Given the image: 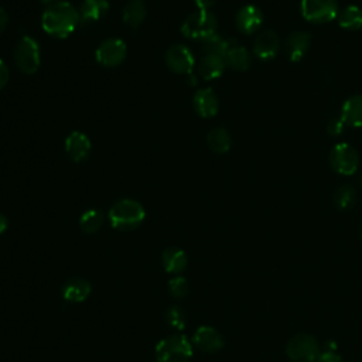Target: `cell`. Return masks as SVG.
I'll use <instances>...</instances> for the list:
<instances>
[{
  "label": "cell",
  "mask_w": 362,
  "mask_h": 362,
  "mask_svg": "<svg viewBox=\"0 0 362 362\" xmlns=\"http://www.w3.org/2000/svg\"><path fill=\"white\" fill-rule=\"evenodd\" d=\"M80 24V12L68 2L48 6L41 17L43 30L54 38L70 37Z\"/></svg>",
  "instance_id": "obj_1"
},
{
  "label": "cell",
  "mask_w": 362,
  "mask_h": 362,
  "mask_svg": "<svg viewBox=\"0 0 362 362\" xmlns=\"http://www.w3.org/2000/svg\"><path fill=\"white\" fill-rule=\"evenodd\" d=\"M109 222L115 229L131 231L142 225L146 218L143 205L135 200H120L109 211Z\"/></svg>",
  "instance_id": "obj_2"
},
{
  "label": "cell",
  "mask_w": 362,
  "mask_h": 362,
  "mask_svg": "<svg viewBox=\"0 0 362 362\" xmlns=\"http://www.w3.org/2000/svg\"><path fill=\"white\" fill-rule=\"evenodd\" d=\"M193 342L183 334L161 338L154 348L157 362H189L193 358Z\"/></svg>",
  "instance_id": "obj_3"
},
{
  "label": "cell",
  "mask_w": 362,
  "mask_h": 362,
  "mask_svg": "<svg viewBox=\"0 0 362 362\" xmlns=\"http://www.w3.org/2000/svg\"><path fill=\"white\" fill-rule=\"evenodd\" d=\"M217 26L218 22L214 13L210 10H198L184 20L181 33L193 40H205L217 33Z\"/></svg>",
  "instance_id": "obj_4"
},
{
  "label": "cell",
  "mask_w": 362,
  "mask_h": 362,
  "mask_svg": "<svg viewBox=\"0 0 362 362\" xmlns=\"http://www.w3.org/2000/svg\"><path fill=\"white\" fill-rule=\"evenodd\" d=\"M15 63L17 68L27 75H33L38 71L41 66V52L38 43L33 37L24 36L17 43L15 50Z\"/></svg>",
  "instance_id": "obj_5"
},
{
  "label": "cell",
  "mask_w": 362,
  "mask_h": 362,
  "mask_svg": "<svg viewBox=\"0 0 362 362\" xmlns=\"http://www.w3.org/2000/svg\"><path fill=\"white\" fill-rule=\"evenodd\" d=\"M320 352V344L316 337L306 333L296 334L286 345V354L294 362H316Z\"/></svg>",
  "instance_id": "obj_6"
},
{
  "label": "cell",
  "mask_w": 362,
  "mask_h": 362,
  "mask_svg": "<svg viewBox=\"0 0 362 362\" xmlns=\"http://www.w3.org/2000/svg\"><path fill=\"white\" fill-rule=\"evenodd\" d=\"M301 15L310 23H328L338 17L337 0H301Z\"/></svg>",
  "instance_id": "obj_7"
},
{
  "label": "cell",
  "mask_w": 362,
  "mask_h": 362,
  "mask_svg": "<svg viewBox=\"0 0 362 362\" xmlns=\"http://www.w3.org/2000/svg\"><path fill=\"white\" fill-rule=\"evenodd\" d=\"M128 55V45L120 38H108L99 44L95 51L96 61L106 67L113 68L122 64Z\"/></svg>",
  "instance_id": "obj_8"
},
{
  "label": "cell",
  "mask_w": 362,
  "mask_h": 362,
  "mask_svg": "<svg viewBox=\"0 0 362 362\" xmlns=\"http://www.w3.org/2000/svg\"><path fill=\"white\" fill-rule=\"evenodd\" d=\"M331 168L341 175H352L359 166V156L356 150L348 143H338L330 153Z\"/></svg>",
  "instance_id": "obj_9"
},
{
  "label": "cell",
  "mask_w": 362,
  "mask_h": 362,
  "mask_svg": "<svg viewBox=\"0 0 362 362\" xmlns=\"http://www.w3.org/2000/svg\"><path fill=\"white\" fill-rule=\"evenodd\" d=\"M166 64L173 73L190 75L196 66V58L189 47L175 44L170 47L166 54Z\"/></svg>",
  "instance_id": "obj_10"
},
{
  "label": "cell",
  "mask_w": 362,
  "mask_h": 362,
  "mask_svg": "<svg viewBox=\"0 0 362 362\" xmlns=\"http://www.w3.org/2000/svg\"><path fill=\"white\" fill-rule=\"evenodd\" d=\"M193 345L207 354H215L224 348V337L218 330L210 326H201L193 335Z\"/></svg>",
  "instance_id": "obj_11"
},
{
  "label": "cell",
  "mask_w": 362,
  "mask_h": 362,
  "mask_svg": "<svg viewBox=\"0 0 362 362\" xmlns=\"http://www.w3.org/2000/svg\"><path fill=\"white\" fill-rule=\"evenodd\" d=\"M310 43H312V37L309 33L294 31L286 38L283 44L284 54L290 61L297 63L300 59H303V57L307 54L310 48Z\"/></svg>",
  "instance_id": "obj_12"
},
{
  "label": "cell",
  "mask_w": 362,
  "mask_h": 362,
  "mask_svg": "<svg viewBox=\"0 0 362 362\" xmlns=\"http://www.w3.org/2000/svg\"><path fill=\"white\" fill-rule=\"evenodd\" d=\"M263 23V13L255 5H247L236 15V26L240 33L254 34Z\"/></svg>",
  "instance_id": "obj_13"
},
{
  "label": "cell",
  "mask_w": 362,
  "mask_h": 362,
  "mask_svg": "<svg viewBox=\"0 0 362 362\" xmlns=\"http://www.w3.org/2000/svg\"><path fill=\"white\" fill-rule=\"evenodd\" d=\"M279 50H280V38L272 30L262 31L254 43L255 55L258 58L263 59V61H268V59L275 58L277 55Z\"/></svg>",
  "instance_id": "obj_14"
},
{
  "label": "cell",
  "mask_w": 362,
  "mask_h": 362,
  "mask_svg": "<svg viewBox=\"0 0 362 362\" xmlns=\"http://www.w3.org/2000/svg\"><path fill=\"white\" fill-rule=\"evenodd\" d=\"M91 140L82 132H73L66 139V152L68 157L75 163L87 160L91 153Z\"/></svg>",
  "instance_id": "obj_15"
},
{
  "label": "cell",
  "mask_w": 362,
  "mask_h": 362,
  "mask_svg": "<svg viewBox=\"0 0 362 362\" xmlns=\"http://www.w3.org/2000/svg\"><path fill=\"white\" fill-rule=\"evenodd\" d=\"M224 58L226 66L236 71H247L251 66V55L248 50L244 45L238 44L236 40H229V45Z\"/></svg>",
  "instance_id": "obj_16"
},
{
  "label": "cell",
  "mask_w": 362,
  "mask_h": 362,
  "mask_svg": "<svg viewBox=\"0 0 362 362\" xmlns=\"http://www.w3.org/2000/svg\"><path fill=\"white\" fill-rule=\"evenodd\" d=\"M193 105L196 112L203 117H212L218 113L219 101L217 94L211 88H204L196 92Z\"/></svg>",
  "instance_id": "obj_17"
},
{
  "label": "cell",
  "mask_w": 362,
  "mask_h": 362,
  "mask_svg": "<svg viewBox=\"0 0 362 362\" xmlns=\"http://www.w3.org/2000/svg\"><path fill=\"white\" fill-rule=\"evenodd\" d=\"M340 117L345 126L362 128V95L348 98L341 108Z\"/></svg>",
  "instance_id": "obj_18"
},
{
  "label": "cell",
  "mask_w": 362,
  "mask_h": 362,
  "mask_svg": "<svg viewBox=\"0 0 362 362\" xmlns=\"http://www.w3.org/2000/svg\"><path fill=\"white\" fill-rule=\"evenodd\" d=\"M92 291L91 283L81 277H74L66 282L63 286V297L70 303H82Z\"/></svg>",
  "instance_id": "obj_19"
},
{
  "label": "cell",
  "mask_w": 362,
  "mask_h": 362,
  "mask_svg": "<svg viewBox=\"0 0 362 362\" xmlns=\"http://www.w3.org/2000/svg\"><path fill=\"white\" fill-rule=\"evenodd\" d=\"M109 12L108 0H84L80 10V23L88 24L102 20Z\"/></svg>",
  "instance_id": "obj_20"
},
{
  "label": "cell",
  "mask_w": 362,
  "mask_h": 362,
  "mask_svg": "<svg viewBox=\"0 0 362 362\" xmlns=\"http://www.w3.org/2000/svg\"><path fill=\"white\" fill-rule=\"evenodd\" d=\"M225 67H226V63L222 55L205 54V57L201 59V63L198 66V73L204 80L211 81V80L219 78L224 74Z\"/></svg>",
  "instance_id": "obj_21"
},
{
  "label": "cell",
  "mask_w": 362,
  "mask_h": 362,
  "mask_svg": "<svg viewBox=\"0 0 362 362\" xmlns=\"http://www.w3.org/2000/svg\"><path fill=\"white\" fill-rule=\"evenodd\" d=\"M161 262L163 266L166 269L167 273L171 275H178V273H183L184 269L187 268V255L183 249L180 248H167L163 255H161Z\"/></svg>",
  "instance_id": "obj_22"
},
{
  "label": "cell",
  "mask_w": 362,
  "mask_h": 362,
  "mask_svg": "<svg viewBox=\"0 0 362 362\" xmlns=\"http://www.w3.org/2000/svg\"><path fill=\"white\" fill-rule=\"evenodd\" d=\"M124 22L132 29H138L146 19L147 10L143 0H129L124 8Z\"/></svg>",
  "instance_id": "obj_23"
},
{
  "label": "cell",
  "mask_w": 362,
  "mask_h": 362,
  "mask_svg": "<svg viewBox=\"0 0 362 362\" xmlns=\"http://www.w3.org/2000/svg\"><path fill=\"white\" fill-rule=\"evenodd\" d=\"M207 142L210 149L218 154L226 153L232 146V138L229 132L224 128H214L212 131H210V133L207 135Z\"/></svg>",
  "instance_id": "obj_24"
},
{
  "label": "cell",
  "mask_w": 362,
  "mask_h": 362,
  "mask_svg": "<svg viewBox=\"0 0 362 362\" xmlns=\"http://www.w3.org/2000/svg\"><path fill=\"white\" fill-rule=\"evenodd\" d=\"M338 24L345 30H358L362 27V10L355 6H347L338 15Z\"/></svg>",
  "instance_id": "obj_25"
},
{
  "label": "cell",
  "mask_w": 362,
  "mask_h": 362,
  "mask_svg": "<svg viewBox=\"0 0 362 362\" xmlns=\"http://www.w3.org/2000/svg\"><path fill=\"white\" fill-rule=\"evenodd\" d=\"M105 222V214L101 210L92 208L85 211L80 218V226L85 233H96Z\"/></svg>",
  "instance_id": "obj_26"
},
{
  "label": "cell",
  "mask_w": 362,
  "mask_h": 362,
  "mask_svg": "<svg viewBox=\"0 0 362 362\" xmlns=\"http://www.w3.org/2000/svg\"><path fill=\"white\" fill-rule=\"evenodd\" d=\"M356 203V191L351 186H341L334 193V204L340 211H348L354 208Z\"/></svg>",
  "instance_id": "obj_27"
},
{
  "label": "cell",
  "mask_w": 362,
  "mask_h": 362,
  "mask_svg": "<svg viewBox=\"0 0 362 362\" xmlns=\"http://www.w3.org/2000/svg\"><path fill=\"white\" fill-rule=\"evenodd\" d=\"M229 45V40L222 38L217 33L210 36L208 38L203 40V48L207 54H217V55H225Z\"/></svg>",
  "instance_id": "obj_28"
},
{
  "label": "cell",
  "mask_w": 362,
  "mask_h": 362,
  "mask_svg": "<svg viewBox=\"0 0 362 362\" xmlns=\"http://www.w3.org/2000/svg\"><path fill=\"white\" fill-rule=\"evenodd\" d=\"M166 321L171 328L181 331V330H184V327L187 324V314L181 307L171 306L166 312Z\"/></svg>",
  "instance_id": "obj_29"
},
{
  "label": "cell",
  "mask_w": 362,
  "mask_h": 362,
  "mask_svg": "<svg viewBox=\"0 0 362 362\" xmlns=\"http://www.w3.org/2000/svg\"><path fill=\"white\" fill-rule=\"evenodd\" d=\"M168 290L173 297H175L178 300H183L187 297V294L190 291L189 282L183 276H175L168 282Z\"/></svg>",
  "instance_id": "obj_30"
},
{
  "label": "cell",
  "mask_w": 362,
  "mask_h": 362,
  "mask_svg": "<svg viewBox=\"0 0 362 362\" xmlns=\"http://www.w3.org/2000/svg\"><path fill=\"white\" fill-rule=\"evenodd\" d=\"M344 122L341 120V117H333L328 125H327V132L331 135V136H340L344 131Z\"/></svg>",
  "instance_id": "obj_31"
},
{
  "label": "cell",
  "mask_w": 362,
  "mask_h": 362,
  "mask_svg": "<svg viewBox=\"0 0 362 362\" xmlns=\"http://www.w3.org/2000/svg\"><path fill=\"white\" fill-rule=\"evenodd\" d=\"M316 362H345V361L335 351H323L320 352Z\"/></svg>",
  "instance_id": "obj_32"
},
{
  "label": "cell",
  "mask_w": 362,
  "mask_h": 362,
  "mask_svg": "<svg viewBox=\"0 0 362 362\" xmlns=\"http://www.w3.org/2000/svg\"><path fill=\"white\" fill-rule=\"evenodd\" d=\"M9 81V68L8 66L0 59V89H3Z\"/></svg>",
  "instance_id": "obj_33"
},
{
  "label": "cell",
  "mask_w": 362,
  "mask_h": 362,
  "mask_svg": "<svg viewBox=\"0 0 362 362\" xmlns=\"http://www.w3.org/2000/svg\"><path fill=\"white\" fill-rule=\"evenodd\" d=\"M194 3L200 10H210L217 3V0H194Z\"/></svg>",
  "instance_id": "obj_34"
},
{
  "label": "cell",
  "mask_w": 362,
  "mask_h": 362,
  "mask_svg": "<svg viewBox=\"0 0 362 362\" xmlns=\"http://www.w3.org/2000/svg\"><path fill=\"white\" fill-rule=\"evenodd\" d=\"M8 23H9L8 12L3 8H0V33H2L6 29Z\"/></svg>",
  "instance_id": "obj_35"
},
{
  "label": "cell",
  "mask_w": 362,
  "mask_h": 362,
  "mask_svg": "<svg viewBox=\"0 0 362 362\" xmlns=\"http://www.w3.org/2000/svg\"><path fill=\"white\" fill-rule=\"evenodd\" d=\"M8 226H9L8 218L3 214H0V233H3L8 229Z\"/></svg>",
  "instance_id": "obj_36"
},
{
  "label": "cell",
  "mask_w": 362,
  "mask_h": 362,
  "mask_svg": "<svg viewBox=\"0 0 362 362\" xmlns=\"http://www.w3.org/2000/svg\"><path fill=\"white\" fill-rule=\"evenodd\" d=\"M324 351H337V344L333 340H330L328 342H326Z\"/></svg>",
  "instance_id": "obj_37"
},
{
  "label": "cell",
  "mask_w": 362,
  "mask_h": 362,
  "mask_svg": "<svg viewBox=\"0 0 362 362\" xmlns=\"http://www.w3.org/2000/svg\"><path fill=\"white\" fill-rule=\"evenodd\" d=\"M358 183H359V186L362 187V174H361V177L358 178Z\"/></svg>",
  "instance_id": "obj_38"
},
{
  "label": "cell",
  "mask_w": 362,
  "mask_h": 362,
  "mask_svg": "<svg viewBox=\"0 0 362 362\" xmlns=\"http://www.w3.org/2000/svg\"><path fill=\"white\" fill-rule=\"evenodd\" d=\"M359 236L362 238V224H361V226H359Z\"/></svg>",
  "instance_id": "obj_39"
},
{
  "label": "cell",
  "mask_w": 362,
  "mask_h": 362,
  "mask_svg": "<svg viewBox=\"0 0 362 362\" xmlns=\"http://www.w3.org/2000/svg\"><path fill=\"white\" fill-rule=\"evenodd\" d=\"M43 2H54V0H43Z\"/></svg>",
  "instance_id": "obj_40"
}]
</instances>
